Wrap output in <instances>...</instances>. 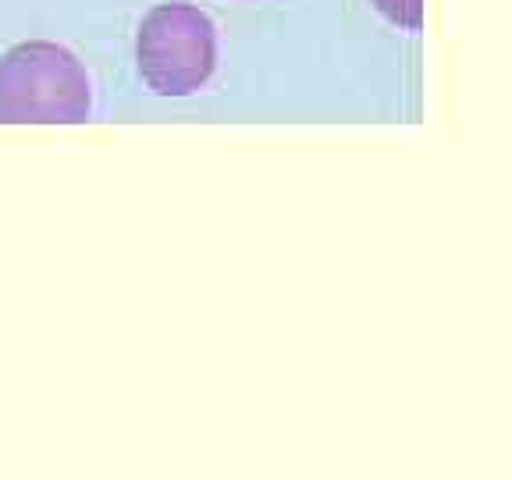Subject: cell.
I'll return each mask as SVG.
<instances>
[{
    "label": "cell",
    "mask_w": 512,
    "mask_h": 480,
    "mask_svg": "<svg viewBox=\"0 0 512 480\" xmlns=\"http://www.w3.org/2000/svg\"><path fill=\"white\" fill-rule=\"evenodd\" d=\"M89 75L61 43H18L0 57L4 125H75L89 118Z\"/></svg>",
    "instance_id": "obj_1"
},
{
    "label": "cell",
    "mask_w": 512,
    "mask_h": 480,
    "mask_svg": "<svg viewBox=\"0 0 512 480\" xmlns=\"http://www.w3.org/2000/svg\"><path fill=\"white\" fill-rule=\"evenodd\" d=\"M136 61L143 82L160 96L203 89L217 64V32L207 11L192 4H157L139 25Z\"/></svg>",
    "instance_id": "obj_2"
},
{
    "label": "cell",
    "mask_w": 512,
    "mask_h": 480,
    "mask_svg": "<svg viewBox=\"0 0 512 480\" xmlns=\"http://www.w3.org/2000/svg\"><path fill=\"white\" fill-rule=\"evenodd\" d=\"M374 8L399 29H420L424 22V0H374Z\"/></svg>",
    "instance_id": "obj_3"
}]
</instances>
